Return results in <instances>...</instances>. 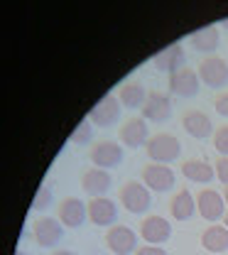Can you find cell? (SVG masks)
I'll return each instance as SVG.
<instances>
[{
	"mask_svg": "<svg viewBox=\"0 0 228 255\" xmlns=\"http://www.w3.org/2000/svg\"><path fill=\"white\" fill-rule=\"evenodd\" d=\"M169 211H172V216L177 219V221H189L192 216L196 214V199L192 191L182 189L174 199H172V206H169Z\"/></svg>",
	"mask_w": 228,
	"mask_h": 255,
	"instance_id": "603a6c76",
	"label": "cell"
},
{
	"mask_svg": "<svg viewBox=\"0 0 228 255\" xmlns=\"http://www.w3.org/2000/svg\"><path fill=\"white\" fill-rule=\"evenodd\" d=\"M118 219V206L115 201H111L108 196H96L89 201V221L94 226H115Z\"/></svg>",
	"mask_w": 228,
	"mask_h": 255,
	"instance_id": "9a60e30c",
	"label": "cell"
},
{
	"mask_svg": "<svg viewBox=\"0 0 228 255\" xmlns=\"http://www.w3.org/2000/svg\"><path fill=\"white\" fill-rule=\"evenodd\" d=\"M140 236L147 241V246H162L172 238V223L164 216H147L140 223Z\"/></svg>",
	"mask_w": 228,
	"mask_h": 255,
	"instance_id": "8fae6325",
	"label": "cell"
},
{
	"mask_svg": "<svg viewBox=\"0 0 228 255\" xmlns=\"http://www.w3.org/2000/svg\"><path fill=\"white\" fill-rule=\"evenodd\" d=\"M120 108H123V103H120V98L115 94H106L101 101H98L96 106L91 108V113H89V121L98 128H111L118 123V118H120Z\"/></svg>",
	"mask_w": 228,
	"mask_h": 255,
	"instance_id": "5b68a950",
	"label": "cell"
},
{
	"mask_svg": "<svg viewBox=\"0 0 228 255\" xmlns=\"http://www.w3.org/2000/svg\"><path fill=\"white\" fill-rule=\"evenodd\" d=\"M196 211L206 219V221H221L224 211H226V199L216 189H204L196 196Z\"/></svg>",
	"mask_w": 228,
	"mask_h": 255,
	"instance_id": "9c48e42d",
	"label": "cell"
},
{
	"mask_svg": "<svg viewBox=\"0 0 228 255\" xmlns=\"http://www.w3.org/2000/svg\"><path fill=\"white\" fill-rule=\"evenodd\" d=\"M142 118L152 121V123H164L172 118V98L162 91H150L147 101L142 106Z\"/></svg>",
	"mask_w": 228,
	"mask_h": 255,
	"instance_id": "30bf717a",
	"label": "cell"
},
{
	"mask_svg": "<svg viewBox=\"0 0 228 255\" xmlns=\"http://www.w3.org/2000/svg\"><path fill=\"white\" fill-rule=\"evenodd\" d=\"M52 255H76L74 251H57V253H52Z\"/></svg>",
	"mask_w": 228,
	"mask_h": 255,
	"instance_id": "f546056e",
	"label": "cell"
},
{
	"mask_svg": "<svg viewBox=\"0 0 228 255\" xmlns=\"http://www.w3.org/2000/svg\"><path fill=\"white\" fill-rule=\"evenodd\" d=\"M189 42H192V47H194L196 52H201V54L211 57V54L219 49V44H221V32H219L216 25H209V27L196 30L194 34L189 37Z\"/></svg>",
	"mask_w": 228,
	"mask_h": 255,
	"instance_id": "d6986e66",
	"label": "cell"
},
{
	"mask_svg": "<svg viewBox=\"0 0 228 255\" xmlns=\"http://www.w3.org/2000/svg\"><path fill=\"white\" fill-rule=\"evenodd\" d=\"M113 184V177L108 174V169H101V167H94V169H86L81 174V191L91 199L96 196H106L108 189Z\"/></svg>",
	"mask_w": 228,
	"mask_h": 255,
	"instance_id": "7c38bea8",
	"label": "cell"
},
{
	"mask_svg": "<svg viewBox=\"0 0 228 255\" xmlns=\"http://www.w3.org/2000/svg\"><path fill=\"white\" fill-rule=\"evenodd\" d=\"M182 155V142L172 132H157L147 142V157L157 164H169Z\"/></svg>",
	"mask_w": 228,
	"mask_h": 255,
	"instance_id": "6da1fadb",
	"label": "cell"
},
{
	"mask_svg": "<svg viewBox=\"0 0 228 255\" xmlns=\"http://www.w3.org/2000/svg\"><path fill=\"white\" fill-rule=\"evenodd\" d=\"M135 255H167V251L160 246H145V248H137Z\"/></svg>",
	"mask_w": 228,
	"mask_h": 255,
	"instance_id": "f1b7e54d",
	"label": "cell"
},
{
	"mask_svg": "<svg viewBox=\"0 0 228 255\" xmlns=\"http://www.w3.org/2000/svg\"><path fill=\"white\" fill-rule=\"evenodd\" d=\"M224 219H226V223H224V226H226V228H228V216H224Z\"/></svg>",
	"mask_w": 228,
	"mask_h": 255,
	"instance_id": "836d02e7",
	"label": "cell"
},
{
	"mask_svg": "<svg viewBox=\"0 0 228 255\" xmlns=\"http://www.w3.org/2000/svg\"><path fill=\"white\" fill-rule=\"evenodd\" d=\"M123 157H125L123 145L120 142H113V140H101L89 152V159L96 167H101V169H115V167H120Z\"/></svg>",
	"mask_w": 228,
	"mask_h": 255,
	"instance_id": "277c9868",
	"label": "cell"
},
{
	"mask_svg": "<svg viewBox=\"0 0 228 255\" xmlns=\"http://www.w3.org/2000/svg\"><path fill=\"white\" fill-rule=\"evenodd\" d=\"M196 74H199V79H201L209 89H224L228 84V64H226V59H221V57H216V54L201 59Z\"/></svg>",
	"mask_w": 228,
	"mask_h": 255,
	"instance_id": "8992f818",
	"label": "cell"
},
{
	"mask_svg": "<svg viewBox=\"0 0 228 255\" xmlns=\"http://www.w3.org/2000/svg\"><path fill=\"white\" fill-rule=\"evenodd\" d=\"M15 255H27V253H25V251H17V253H15Z\"/></svg>",
	"mask_w": 228,
	"mask_h": 255,
	"instance_id": "1f68e13d",
	"label": "cell"
},
{
	"mask_svg": "<svg viewBox=\"0 0 228 255\" xmlns=\"http://www.w3.org/2000/svg\"><path fill=\"white\" fill-rule=\"evenodd\" d=\"M184 47L182 44H169V47H164L162 52H157L155 57H152V66L157 69V71H164V74H177L179 69H184Z\"/></svg>",
	"mask_w": 228,
	"mask_h": 255,
	"instance_id": "2e32d148",
	"label": "cell"
},
{
	"mask_svg": "<svg viewBox=\"0 0 228 255\" xmlns=\"http://www.w3.org/2000/svg\"><path fill=\"white\" fill-rule=\"evenodd\" d=\"M57 216H59V221L64 223V228H79L89 219V206L81 199H76V196H66L64 201L59 204Z\"/></svg>",
	"mask_w": 228,
	"mask_h": 255,
	"instance_id": "5bb4252c",
	"label": "cell"
},
{
	"mask_svg": "<svg viewBox=\"0 0 228 255\" xmlns=\"http://www.w3.org/2000/svg\"><path fill=\"white\" fill-rule=\"evenodd\" d=\"M182 126L196 140H206V137L214 135V123H211V118L204 111H187L182 116Z\"/></svg>",
	"mask_w": 228,
	"mask_h": 255,
	"instance_id": "ac0fdd59",
	"label": "cell"
},
{
	"mask_svg": "<svg viewBox=\"0 0 228 255\" xmlns=\"http://www.w3.org/2000/svg\"><path fill=\"white\" fill-rule=\"evenodd\" d=\"M214 147L221 157H228V126H221L214 130Z\"/></svg>",
	"mask_w": 228,
	"mask_h": 255,
	"instance_id": "484cf974",
	"label": "cell"
},
{
	"mask_svg": "<svg viewBox=\"0 0 228 255\" xmlns=\"http://www.w3.org/2000/svg\"><path fill=\"white\" fill-rule=\"evenodd\" d=\"M120 204L130 211V214H147V209L152 206V191L147 189L142 182H128L120 187Z\"/></svg>",
	"mask_w": 228,
	"mask_h": 255,
	"instance_id": "7a4b0ae2",
	"label": "cell"
},
{
	"mask_svg": "<svg viewBox=\"0 0 228 255\" xmlns=\"http://www.w3.org/2000/svg\"><path fill=\"white\" fill-rule=\"evenodd\" d=\"M214 108H216V113H219V116H224V118H228V91H226V94H221L219 98H216Z\"/></svg>",
	"mask_w": 228,
	"mask_h": 255,
	"instance_id": "83f0119b",
	"label": "cell"
},
{
	"mask_svg": "<svg viewBox=\"0 0 228 255\" xmlns=\"http://www.w3.org/2000/svg\"><path fill=\"white\" fill-rule=\"evenodd\" d=\"M32 238L39 248H54V246H59V241L64 238V223L59 221V219H52V216L34 219Z\"/></svg>",
	"mask_w": 228,
	"mask_h": 255,
	"instance_id": "3957f363",
	"label": "cell"
},
{
	"mask_svg": "<svg viewBox=\"0 0 228 255\" xmlns=\"http://www.w3.org/2000/svg\"><path fill=\"white\" fill-rule=\"evenodd\" d=\"M221 27H224V30L228 32V17H226V20H221Z\"/></svg>",
	"mask_w": 228,
	"mask_h": 255,
	"instance_id": "4dcf8cb0",
	"label": "cell"
},
{
	"mask_svg": "<svg viewBox=\"0 0 228 255\" xmlns=\"http://www.w3.org/2000/svg\"><path fill=\"white\" fill-rule=\"evenodd\" d=\"M142 184L150 191L164 194V191H169L177 184V174H174L167 164L152 162V164H145V167H142Z\"/></svg>",
	"mask_w": 228,
	"mask_h": 255,
	"instance_id": "52a82bcc",
	"label": "cell"
},
{
	"mask_svg": "<svg viewBox=\"0 0 228 255\" xmlns=\"http://www.w3.org/2000/svg\"><path fill=\"white\" fill-rule=\"evenodd\" d=\"M226 206H228V187H226Z\"/></svg>",
	"mask_w": 228,
	"mask_h": 255,
	"instance_id": "d6a6232c",
	"label": "cell"
},
{
	"mask_svg": "<svg viewBox=\"0 0 228 255\" xmlns=\"http://www.w3.org/2000/svg\"><path fill=\"white\" fill-rule=\"evenodd\" d=\"M118 137H120V142H123L125 147H130V150H137V147L147 145V142H150L147 121H145V118H130L125 126L120 128Z\"/></svg>",
	"mask_w": 228,
	"mask_h": 255,
	"instance_id": "e0dca14e",
	"label": "cell"
},
{
	"mask_svg": "<svg viewBox=\"0 0 228 255\" xmlns=\"http://www.w3.org/2000/svg\"><path fill=\"white\" fill-rule=\"evenodd\" d=\"M182 174L196 184H209L211 179H216V169L209 162H201V159H187L182 164Z\"/></svg>",
	"mask_w": 228,
	"mask_h": 255,
	"instance_id": "7402d4cb",
	"label": "cell"
},
{
	"mask_svg": "<svg viewBox=\"0 0 228 255\" xmlns=\"http://www.w3.org/2000/svg\"><path fill=\"white\" fill-rule=\"evenodd\" d=\"M199 86H201V79L194 69L184 66L179 69L177 74L169 76V91L174 96H182V98H194L199 94Z\"/></svg>",
	"mask_w": 228,
	"mask_h": 255,
	"instance_id": "4fadbf2b",
	"label": "cell"
},
{
	"mask_svg": "<svg viewBox=\"0 0 228 255\" xmlns=\"http://www.w3.org/2000/svg\"><path fill=\"white\" fill-rule=\"evenodd\" d=\"M52 201H54V189H52V184H42V187L37 189V194H34L32 211H44V209H49Z\"/></svg>",
	"mask_w": 228,
	"mask_h": 255,
	"instance_id": "cb8c5ba5",
	"label": "cell"
},
{
	"mask_svg": "<svg viewBox=\"0 0 228 255\" xmlns=\"http://www.w3.org/2000/svg\"><path fill=\"white\" fill-rule=\"evenodd\" d=\"M106 246L115 255H128L137 251V236L128 226H111V231L106 233Z\"/></svg>",
	"mask_w": 228,
	"mask_h": 255,
	"instance_id": "ba28073f",
	"label": "cell"
},
{
	"mask_svg": "<svg viewBox=\"0 0 228 255\" xmlns=\"http://www.w3.org/2000/svg\"><path fill=\"white\" fill-rule=\"evenodd\" d=\"M201 246L214 255L226 253L228 251V228L226 226H219V223L209 226V228L204 231V236H201Z\"/></svg>",
	"mask_w": 228,
	"mask_h": 255,
	"instance_id": "ffe728a7",
	"label": "cell"
},
{
	"mask_svg": "<svg viewBox=\"0 0 228 255\" xmlns=\"http://www.w3.org/2000/svg\"><path fill=\"white\" fill-rule=\"evenodd\" d=\"M214 169H216V179L221 182V184H226L228 187V157H221L216 164H214Z\"/></svg>",
	"mask_w": 228,
	"mask_h": 255,
	"instance_id": "4316f807",
	"label": "cell"
},
{
	"mask_svg": "<svg viewBox=\"0 0 228 255\" xmlns=\"http://www.w3.org/2000/svg\"><path fill=\"white\" fill-rule=\"evenodd\" d=\"M118 98H120L123 108H128V111H137V108H142V106H145V101H147V91H145V86H142L140 81H128V84H123V86H120Z\"/></svg>",
	"mask_w": 228,
	"mask_h": 255,
	"instance_id": "44dd1931",
	"label": "cell"
},
{
	"mask_svg": "<svg viewBox=\"0 0 228 255\" xmlns=\"http://www.w3.org/2000/svg\"><path fill=\"white\" fill-rule=\"evenodd\" d=\"M91 137H94V123L86 118V121H81L79 126L74 128V132H71V142L74 145H86V142H91Z\"/></svg>",
	"mask_w": 228,
	"mask_h": 255,
	"instance_id": "d4e9b609",
	"label": "cell"
}]
</instances>
